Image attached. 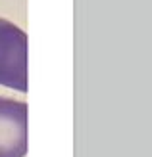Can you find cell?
<instances>
[{
    "instance_id": "2",
    "label": "cell",
    "mask_w": 152,
    "mask_h": 157,
    "mask_svg": "<svg viewBox=\"0 0 152 157\" xmlns=\"http://www.w3.org/2000/svg\"><path fill=\"white\" fill-rule=\"evenodd\" d=\"M27 153V104L0 98V157Z\"/></svg>"
},
{
    "instance_id": "1",
    "label": "cell",
    "mask_w": 152,
    "mask_h": 157,
    "mask_svg": "<svg viewBox=\"0 0 152 157\" xmlns=\"http://www.w3.org/2000/svg\"><path fill=\"white\" fill-rule=\"evenodd\" d=\"M0 84L27 90V35L6 19H0Z\"/></svg>"
}]
</instances>
